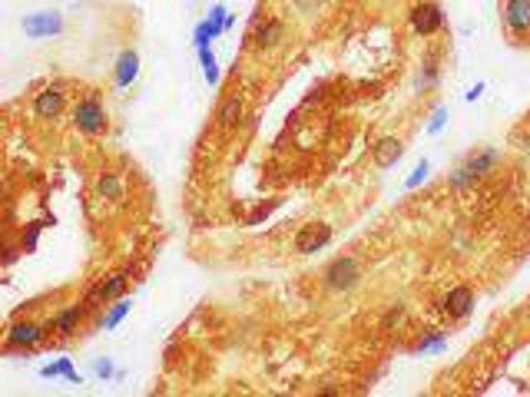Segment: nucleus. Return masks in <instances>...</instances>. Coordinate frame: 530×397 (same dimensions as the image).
<instances>
[{"label":"nucleus","mask_w":530,"mask_h":397,"mask_svg":"<svg viewBox=\"0 0 530 397\" xmlns=\"http://www.w3.org/2000/svg\"><path fill=\"white\" fill-rule=\"evenodd\" d=\"M96 374L100 377H113V364L110 361H96Z\"/></svg>","instance_id":"a878e982"},{"label":"nucleus","mask_w":530,"mask_h":397,"mask_svg":"<svg viewBox=\"0 0 530 397\" xmlns=\"http://www.w3.org/2000/svg\"><path fill=\"white\" fill-rule=\"evenodd\" d=\"M411 27H415L421 37H431V34H438V30L444 27L441 7H434V3H421V7H415V10H411Z\"/></svg>","instance_id":"39448f33"},{"label":"nucleus","mask_w":530,"mask_h":397,"mask_svg":"<svg viewBox=\"0 0 530 397\" xmlns=\"http://www.w3.org/2000/svg\"><path fill=\"white\" fill-rule=\"evenodd\" d=\"M127 311H129V301L127 298H120V301H116L113 308H110V315H106V318H103L100 322V328H106V331H113L116 324L123 322V318H127Z\"/></svg>","instance_id":"a211bd4d"},{"label":"nucleus","mask_w":530,"mask_h":397,"mask_svg":"<svg viewBox=\"0 0 530 397\" xmlns=\"http://www.w3.org/2000/svg\"><path fill=\"white\" fill-rule=\"evenodd\" d=\"M40 338H43V328L34 322H17L10 324V331H7V347H30L37 345Z\"/></svg>","instance_id":"0eeeda50"},{"label":"nucleus","mask_w":530,"mask_h":397,"mask_svg":"<svg viewBox=\"0 0 530 397\" xmlns=\"http://www.w3.org/2000/svg\"><path fill=\"white\" fill-rule=\"evenodd\" d=\"M401 318H404V308L398 305V308H392L388 315H385V328H394V324L401 322Z\"/></svg>","instance_id":"5701e85b"},{"label":"nucleus","mask_w":530,"mask_h":397,"mask_svg":"<svg viewBox=\"0 0 530 397\" xmlns=\"http://www.w3.org/2000/svg\"><path fill=\"white\" fill-rule=\"evenodd\" d=\"M255 47L259 50H272V47H278L282 40H285V24L282 20H265V24H259L255 27Z\"/></svg>","instance_id":"6e6552de"},{"label":"nucleus","mask_w":530,"mask_h":397,"mask_svg":"<svg viewBox=\"0 0 530 397\" xmlns=\"http://www.w3.org/2000/svg\"><path fill=\"white\" fill-rule=\"evenodd\" d=\"M292 3H295V7H299L302 13H315L318 7L325 3V0H292Z\"/></svg>","instance_id":"4be33fe9"},{"label":"nucleus","mask_w":530,"mask_h":397,"mask_svg":"<svg viewBox=\"0 0 530 397\" xmlns=\"http://www.w3.org/2000/svg\"><path fill=\"white\" fill-rule=\"evenodd\" d=\"M242 116H245V99L242 96H229L222 106H219V126H226V129H232V126L242 123Z\"/></svg>","instance_id":"4468645a"},{"label":"nucleus","mask_w":530,"mask_h":397,"mask_svg":"<svg viewBox=\"0 0 530 397\" xmlns=\"http://www.w3.org/2000/svg\"><path fill=\"white\" fill-rule=\"evenodd\" d=\"M127 285H129L127 272H120V275H113L110 282H103L100 288H93V291H89V301H113V298H120L127 291Z\"/></svg>","instance_id":"ddd939ff"},{"label":"nucleus","mask_w":530,"mask_h":397,"mask_svg":"<svg viewBox=\"0 0 530 397\" xmlns=\"http://www.w3.org/2000/svg\"><path fill=\"white\" fill-rule=\"evenodd\" d=\"M520 149H524V152H527V156H530V139H524V146H520Z\"/></svg>","instance_id":"bb28decb"},{"label":"nucleus","mask_w":530,"mask_h":397,"mask_svg":"<svg viewBox=\"0 0 530 397\" xmlns=\"http://www.w3.org/2000/svg\"><path fill=\"white\" fill-rule=\"evenodd\" d=\"M494 162H497V152H494V149H487V152H478V156H471V159H467V169H471V173L480 179L484 173H491Z\"/></svg>","instance_id":"f3484780"},{"label":"nucleus","mask_w":530,"mask_h":397,"mask_svg":"<svg viewBox=\"0 0 530 397\" xmlns=\"http://www.w3.org/2000/svg\"><path fill=\"white\" fill-rule=\"evenodd\" d=\"M507 27L514 30V34H524V30H530V0H507Z\"/></svg>","instance_id":"9d476101"},{"label":"nucleus","mask_w":530,"mask_h":397,"mask_svg":"<svg viewBox=\"0 0 530 397\" xmlns=\"http://www.w3.org/2000/svg\"><path fill=\"white\" fill-rule=\"evenodd\" d=\"M73 126L80 129V133H87V136H96L103 126H106V110H103V103L96 96H87L80 99L73 106Z\"/></svg>","instance_id":"f03ea898"},{"label":"nucleus","mask_w":530,"mask_h":397,"mask_svg":"<svg viewBox=\"0 0 530 397\" xmlns=\"http://www.w3.org/2000/svg\"><path fill=\"white\" fill-rule=\"evenodd\" d=\"M444 120H447V110H438L434 116H431V126H428V133H438L444 126Z\"/></svg>","instance_id":"b1692460"},{"label":"nucleus","mask_w":530,"mask_h":397,"mask_svg":"<svg viewBox=\"0 0 530 397\" xmlns=\"http://www.w3.org/2000/svg\"><path fill=\"white\" fill-rule=\"evenodd\" d=\"M421 179H428V162H421V166H417L415 173L408 175V189H415L417 182H421Z\"/></svg>","instance_id":"412c9836"},{"label":"nucleus","mask_w":530,"mask_h":397,"mask_svg":"<svg viewBox=\"0 0 530 397\" xmlns=\"http://www.w3.org/2000/svg\"><path fill=\"white\" fill-rule=\"evenodd\" d=\"M80 318H83V305H70L66 311H60V315L53 318V331H60V335H73L76 324H80Z\"/></svg>","instance_id":"dca6fc26"},{"label":"nucleus","mask_w":530,"mask_h":397,"mask_svg":"<svg viewBox=\"0 0 530 397\" xmlns=\"http://www.w3.org/2000/svg\"><path fill=\"white\" fill-rule=\"evenodd\" d=\"M471 308H474V291H471V288H464V285L451 288V295L444 298V311H447L451 318H464Z\"/></svg>","instance_id":"1a4fd4ad"},{"label":"nucleus","mask_w":530,"mask_h":397,"mask_svg":"<svg viewBox=\"0 0 530 397\" xmlns=\"http://www.w3.org/2000/svg\"><path fill=\"white\" fill-rule=\"evenodd\" d=\"M93 189H96V196L100 198H123L127 196V186H123V179L116 173H100L96 175V182H93Z\"/></svg>","instance_id":"2eb2a0df"},{"label":"nucleus","mask_w":530,"mask_h":397,"mask_svg":"<svg viewBox=\"0 0 530 397\" xmlns=\"http://www.w3.org/2000/svg\"><path fill=\"white\" fill-rule=\"evenodd\" d=\"M66 106V93L60 87H47L40 89L37 99H34V116L37 120H57Z\"/></svg>","instance_id":"20e7f679"},{"label":"nucleus","mask_w":530,"mask_h":397,"mask_svg":"<svg viewBox=\"0 0 530 397\" xmlns=\"http://www.w3.org/2000/svg\"><path fill=\"white\" fill-rule=\"evenodd\" d=\"M358 282H361V265H358L354 255H338L322 272V285L329 288V291H352Z\"/></svg>","instance_id":"f257e3e1"},{"label":"nucleus","mask_w":530,"mask_h":397,"mask_svg":"<svg viewBox=\"0 0 530 397\" xmlns=\"http://www.w3.org/2000/svg\"><path fill=\"white\" fill-rule=\"evenodd\" d=\"M404 156V143L401 139H394V136H385L378 139V146H375V169H392V166H398Z\"/></svg>","instance_id":"423d86ee"},{"label":"nucleus","mask_w":530,"mask_h":397,"mask_svg":"<svg viewBox=\"0 0 530 397\" xmlns=\"http://www.w3.org/2000/svg\"><path fill=\"white\" fill-rule=\"evenodd\" d=\"M331 242V225L329 222H308L299 229L295 236V252L299 255H315L318 248H325Z\"/></svg>","instance_id":"7ed1b4c3"},{"label":"nucleus","mask_w":530,"mask_h":397,"mask_svg":"<svg viewBox=\"0 0 530 397\" xmlns=\"http://www.w3.org/2000/svg\"><path fill=\"white\" fill-rule=\"evenodd\" d=\"M139 73V57H136V50H123L120 53V60H116V87H129L133 80H136Z\"/></svg>","instance_id":"9b49d317"},{"label":"nucleus","mask_w":530,"mask_h":397,"mask_svg":"<svg viewBox=\"0 0 530 397\" xmlns=\"http://www.w3.org/2000/svg\"><path fill=\"white\" fill-rule=\"evenodd\" d=\"M447 182H451V189H467V186H474V182H478V175L471 173L467 166H461L457 173H451V179H447Z\"/></svg>","instance_id":"6ab92c4d"},{"label":"nucleus","mask_w":530,"mask_h":397,"mask_svg":"<svg viewBox=\"0 0 530 397\" xmlns=\"http://www.w3.org/2000/svg\"><path fill=\"white\" fill-rule=\"evenodd\" d=\"M199 53H202V66H206V80H209V83H215V80H219V66H215V57L209 53V50H199Z\"/></svg>","instance_id":"aec40b11"},{"label":"nucleus","mask_w":530,"mask_h":397,"mask_svg":"<svg viewBox=\"0 0 530 397\" xmlns=\"http://www.w3.org/2000/svg\"><path fill=\"white\" fill-rule=\"evenodd\" d=\"M438 347H444V338L441 335L424 338V341H421V351H438Z\"/></svg>","instance_id":"393cba45"},{"label":"nucleus","mask_w":530,"mask_h":397,"mask_svg":"<svg viewBox=\"0 0 530 397\" xmlns=\"http://www.w3.org/2000/svg\"><path fill=\"white\" fill-rule=\"evenodd\" d=\"M24 30H27V37H47V34H57V30H60V17H57V13H37V17H27Z\"/></svg>","instance_id":"f8f14e48"}]
</instances>
